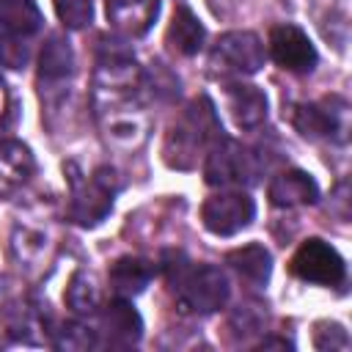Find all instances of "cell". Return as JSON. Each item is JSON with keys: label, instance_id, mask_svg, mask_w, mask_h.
<instances>
[{"label": "cell", "instance_id": "cell-1", "mask_svg": "<svg viewBox=\"0 0 352 352\" xmlns=\"http://www.w3.org/2000/svg\"><path fill=\"white\" fill-rule=\"evenodd\" d=\"M223 138L217 110L209 96L192 99L182 116L170 124L165 143H162V160L170 168L190 170L198 165L201 157L209 154V148Z\"/></svg>", "mask_w": 352, "mask_h": 352}, {"label": "cell", "instance_id": "cell-2", "mask_svg": "<svg viewBox=\"0 0 352 352\" xmlns=\"http://www.w3.org/2000/svg\"><path fill=\"white\" fill-rule=\"evenodd\" d=\"M165 275L184 314H214L228 300V278L214 264H190L184 253H168Z\"/></svg>", "mask_w": 352, "mask_h": 352}, {"label": "cell", "instance_id": "cell-3", "mask_svg": "<svg viewBox=\"0 0 352 352\" xmlns=\"http://www.w3.org/2000/svg\"><path fill=\"white\" fill-rule=\"evenodd\" d=\"M69 170V184H72V195H69V220L82 226V228H94L99 226L110 209H113V198L118 192V173L113 168H96L94 176H82L74 162L66 165Z\"/></svg>", "mask_w": 352, "mask_h": 352}, {"label": "cell", "instance_id": "cell-4", "mask_svg": "<svg viewBox=\"0 0 352 352\" xmlns=\"http://www.w3.org/2000/svg\"><path fill=\"white\" fill-rule=\"evenodd\" d=\"M204 176L212 187H248L258 179V160L231 138H220L204 157Z\"/></svg>", "mask_w": 352, "mask_h": 352}, {"label": "cell", "instance_id": "cell-5", "mask_svg": "<svg viewBox=\"0 0 352 352\" xmlns=\"http://www.w3.org/2000/svg\"><path fill=\"white\" fill-rule=\"evenodd\" d=\"M289 272L305 283L338 286L346 278V264L333 245H327L319 236H311L294 250V256L289 261Z\"/></svg>", "mask_w": 352, "mask_h": 352}, {"label": "cell", "instance_id": "cell-6", "mask_svg": "<svg viewBox=\"0 0 352 352\" xmlns=\"http://www.w3.org/2000/svg\"><path fill=\"white\" fill-rule=\"evenodd\" d=\"M264 44L256 33L250 30H231L223 33L217 38V44L212 47L209 63L220 72V74H234V77H248L256 74L264 66Z\"/></svg>", "mask_w": 352, "mask_h": 352}, {"label": "cell", "instance_id": "cell-7", "mask_svg": "<svg viewBox=\"0 0 352 352\" xmlns=\"http://www.w3.org/2000/svg\"><path fill=\"white\" fill-rule=\"evenodd\" d=\"M256 217V204L245 190H220L201 206L204 228L217 236H234Z\"/></svg>", "mask_w": 352, "mask_h": 352}, {"label": "cell", "instance_id": "cell-8", "mask_svg": "<svg viewBox=\"0 0 352 352\" xmlns=\"http://www.w3.org/2000/svg\"><path fill=\"white\" fill-rule=\"evenodd\" d=\"M292 121L305 138H330L344 143L349 132V104L341 96H324L322 102L300 104Z\"/></svg>", "mask_w": 352, "mask_h": 352}, {"label": "cell", "instance_id": "cell-9", "mask_svg": "<svg viewBox=\"0 0 352 352\" xmlns=\"http://www.w3.org/2000/svg\"><path fill=\"white\" fill-rule=\"evenodd\" d=\"M267 47H270V58H272L280 69L294 72V74L311 72V69L316 66V60H319L316 47H314V41L308 38V33H305L302 28H297V25H289V22L275 25V28L270 30Z\"/></svg>", "mask_w": 352, "mask_h": 352}, {"label": "cell", "instance_id": "cell-10", "mask_svg": "<svg viewBox=\"0 0 352 352\" xmlns=\"http://www.w3.org/2000/svg\"><path fill=\"white\" fill-rule=\"evenodd\" d=\"M74 74V52L66 36L52 33L47 36L41 55H38V85L44 99H55V94H63L66 82ZM69 91V88H66Z\"/></svg>", "mask_w": 352, "mask_h": 352}, {"label": "cell", "instance_id": "cell-11", "mask_svg": "<svg viewBox=\"0 0 352 352\" xmlns=\"http://www.w3.org/2000/svg\"><path fill=\"white\" fill-rule=\"evenodd\" d=\"M160 14V0H107L104 16L113 30H118L126 38H138L148 33Z\"/></svg>", "mask_w": 352, "mask_h": 352}, {"label": "cell", "instance_id": "cell-12", "mask_svg": "<svg viewBox=\"0 0 352 352\" xmlns=\"http://www.w3.org/2000/svg\"><path fill=\"white\" fill-rule=\"evenodd\" d=\"M226 110L239 129H256L267 118V94L250 82L226 85Z\"/></svg>", "mask_w": 352, "mask_h": 352}, {"label": "cell", "instance_id": "cell-13", "mask_svg": "<svg viewBox=\"0 0 352 352\" xmlns=\"http://www.w3.org/2000/svg\"><path fill=\"white\" fill-rule=\"evenodd\" d=\"M36 160L22 140H0V198H14L33 176Z\"/></svg>", "mask_w": 352, "mask_h": 352}, {"label": "cell", "instance_id": "cell-14", "mask_svg": "<svg viewBox=\"0 0 352 352\" xmlns=\"http://www.w3.org/2000/svg\"><path fill=\"white\" fill-rule=\"evenodd\" d=\"M267 195H270L272 206H283V209L308 206V204H316V201H319V184L314 182L311 173L292 168V170L278 173V176L270 182Z\"/></svg>", "mask_w": 352, "mask_h": 352}, {"label": "cell", "instance_id": "cell-15", "mask_svg": "<svg viewBox=\"0 0 352 352\" xmlns=\"http://www.w3.org/2000/svg\"><path fill=\"white\" fill-rule=\"evenodd\" d=\"M102 330L107 333L110 344L132 346L143 336V319L126 297H116L102 308Z\"/></svg>", "mask_w": 352, "mask_h": 352}, {"label": "cell", "instance_id": "cell-16", "mask_svg": "<svg viewBox=\"0 0 352 352\" xmlns=\"http://www.w3.org/2000/svg\"><path fill=\"white\" fill-rule=\"evenodd\" d=\"M110 289L116 292V297H138L148 280L154 278V264L140 258V256H121L113 261L110 267Z\"/></svg>", "mask_w": 352, "mask_h": 352}, {"label": "cell", "instance_id": "cell-17", "mask_svg": "<svg viewBox=\"0 0 352 352\" xmlns=\"http://www.w3.org/2000/svg\"><path fill=\"white\" fill-rule=\"evenodd\" d=\"M204 38H206V30H204V25L198 22V16H195L190 8L179 6V8L173 11V19H170L168 30H165V44H168L176 55L190 58V55H195V52L204 47Z\"/></svg>", "mask_w": 352, "mask_h": 352}, {"label": "cell", "instance_id": "cell-18", "mask_svg": "<svg viewBox=\"0 0 352 352\" xmlns=\"http://www.w3.org/2000/svg\"><path fill=\"white\" fill-rule=\"evenodd\" d=\"M226 261L236 270L239 278H245V280H248L250 286H256V289L267 286V280H270V275H272V256H270V250H267L264 245H258V242H250V245H245V248L231 250V253L226 256Z\"/></svg>", "mask_w": 352, "mask_h": 352}, {"label": "cell", "instance_id": "cell-19", "mask_svg": "<svg viewBox=\"0 0 352 352\" xmlns=\"http://www.w3.org/2000/svg\"><path fill=\"white\" fill-rule=\"evenodd\" d=\"M66 305L77 314V316H91L102 308V289H99V280L94 272L88 270H77L72 278H69V286H66V294H63Z\"/></svg>", "mask_w": 352, "mask_h": 352}, {"label": "cell", "instance_id": "cell-20", "mask_svg": "<svg viewBox=\"0 0 352 352\" xmlns=\"http://www.w3.org/2000/svg\"><path fill=\"white\" fill-rule=\"evenodd\" d=\"M41 28V11L33 0H0V30L11 36H33Z\"/></svg>", "mask_w": 352, "mask_h": 352}, {"label": "cell", "instance_id": "cell-21", "mask_svg": "<svg viewBox=\"0 0 352 352\" xmlns=\"http://www.w3.org/2000/svg\"><path fill=\"white\" fill-rule=\"evenodd\" d=\"M58 19L69 30H82L94 19V3L91 0H52Z\"/></svg>", "mask_w": 352, "mask_h": 352}, {"label": "cell", "instance_id": "cell-22", "mask_svg": "<svg viewBox=\"0 0 352 352\" xmlns=\"http://www.w3.org/2000/svg\"><path fill=\"white\" fill-rule=\"evenodd\" d=\"M96 341H99V336H96V330H91L88 324H82V322H66V324L58 330L55 346H58V349H74V352H80V349L96 346Z\"/></svg>", "mask_w": 352, "mask_h": 352}, {"label": "cell", "instance_id": "cell-23", "mask_svg": "<svg viewBox=\"0 0 352 352\" xmlns=\"http://www.w3.org/2000/svg\"><path fill=\"white\" fill-rule=\"evenodd\" d=\"M314 344H316V349H346L349 346V336H346V330L341 327V324H319L316 327V336H314Z\"/></svg>", "mask_w": 352, "mask_h": 352}, {"label": "cell", "instance_id": "cell-24", "mask_svg": "<svg viewBox=\"0 0 352 352\" xmlns=\"http://www.w3.org/2000/svg\"><path fill=\"white\" fill-rule=\"evenodd\" d=\"M25 58H28V47L19 44V36H11V33L3 30V36H0V60L6 66L16 69V66L25 63Z\"/></svg>", "mask_w": 352, "mask_h": 352}, {"label": "cell", "instance_id": "cell-25", "mask_svg": "<svg viewBox=\"0 0 352 352\" xmlns=\"http://www.w3.org/2000/svg\"><path fill=\"white\" fill-rule=\"evenodd\" d=\"M8 107H11V99H8V88H6V82L0 80V126L6 124V116H8Z\"/></svg>", "mask_w": 352, "mask_h": 352}, {"label": "cell", "instance_id": "cell-26", "mask_svg": "<svg viewBox=\"0 0 352 352\" xmlns=\"http://www.w3.org/2000/svg\"><path fill=\"white\" fill-rule=\"evenodd\" d=\"M270 346H275V349H292V341H286V338H264V341H258V349H270Z\"/></svg>", "mask_w": 352, "mask_h": 352}]
</instances>
